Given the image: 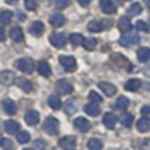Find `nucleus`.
<instances>
[{"label":"nucleus","instance_id":"nucleus-8","mask_svg":"<svg viewBox=\"0 0 150 150\" xmlns=\"http://www.w3.org/2000/svg\"><path fill=\"white\" fill-rule=\"evenodd\" d=\"M39 120H40V115L37 113L36 110H29L24 115V121H26L28 124H31V126H36V124L39 123Z\"/></svg>","mask_w":150,"mask_h":150},{"label":"nucleus","instance_id":"nucleus-31","mask_svg":"<svg viewBox=\"0 0 150 150\" xmlns=\"http://www.w3.org/2000/svg\"><path fill=\"white\" fill-rule=\"evenodd\" d=\"M69 42H71L74 47H78V45H81V44L84 42V37H82L81 34L74 33V34H71V36H69Z\"/></svg>","mask_w":150,"mask_h":150},{"label":"nucleus","instance_id":"nucleus-43","mask_svg":"<svg viewBox=\"0 0 150 150\" xmlns=\"http://www.w3.org/2000/svg\"><path fill=\"white\" fill-rule=\"evenodd\" d=\"M140 111H142L144 116H150V107H147V105H145V107H142V110H140Z\"/></svg>","mask_w":150,"mask_h":150},{"label":"nucleus","instance_id":"nucleus-29","mask_svg":"<svg viewBox=\"0 0 150 150\" xmlns=\"http://www.w3.org/2000/svg\"><path fill=\"white\" fill-rule=\"evenodd\" d=\"M15 81L18 82V86H20L21 89H23L24 92H31L33 91V84H31L28 79H24V78H20V79H15Z\"/></svg>","mask_w":150,"mask_h":150},{"label":"nucleus","instance_id":"nucleus-32","mask_svg":"<svg viewBox=\"0 0 150 150\" xmlns=\"http://www.w3.org/2000/svg\"><path fill=\"white\" fill-rule=\"evenodd\" d=\"M49 105L53 108V110H60L62 108V100H60L57 95H50V98H49Z\"/></svg>","mask_w":150,"mask_h":150},{"label":"nucleus","instance_id":"nucleus-4","mask_svg":"<svg viewBox=\"0 0 150 150\" xmlns=\"http://www.w3.org/2000/svg\"><path fill=\"white\" fill-rule=\"evenodd\" d=\"M76 144H78L76 142V137H73V136H65L58 140V145L62 147L63 150H74Z\"/></svg>","mask_w":150,"mask_h":150},{"label":"nucleus","instance_id":"nucleus-30","mask_svg":"<svg viewBox=\"0 0 150 150\" xmlns=\"http://www.w3.org/2000/svg\"><path fill=\"white\" fill-rule=\"evenodd\" d=\"M102 147H103V144H102V140H98V139H91L87 142V149L89 150H102Z\"/></svg>","mask_w":150,"mask_h":150},{"label":"nucleus","instance_id":"nucleus-5","mask_svg":"<svg viewBox=\"0 0 150 150\" xmlns=\"http://www.w3.org/2000/svg\"><path fill=\"white\" fill-rule=\"evenodd\" d=\"M60 65L66 71H73V69H76V58L71 55H62L60 57Z\"/></svg>","mask_w":150,"mask_h":150},{"label":"nucleus","instance_id":"nucleus-16","mask_svg":"<svg viewBox=\"0 0 150 150\" xmlns=\"http://www.w3.org/2000/svg\"><path fill=\"white\" fill-rule=\"evenodd\" d=\"M37 73H40L42 76H50V65L45 62V60H40V62H37Z\"/></svg>","mask_w":150,"mask_h":150},{"label":"nucleus","instance_id":"nucleus-37","mask_svg":"<svg viewBox=\"0 0 150 150\" xmlns=\"http://www.w3.org/2000/svg\"><path fill=\"white\" fill-rule=\"evenodd\" d=\"M29 140H31L29 132H26V131H21V132H18V142H20V144H28Z\"/></svg>","mask_w":150,"mask_h":150},{"label":"nucleus","instance_id":"nucleus-22","mask_svg":"<svg viewBox=\"0 0 150 150\" xmlns=\"http://www.w3.org/2000/svg\"><path fill=\"white\" fill-rule=\"evenodd\" d=\"M137 58H139L140 63H145L150 60V49H147V47H140L139 50H137Z\"/></svg>","mask_w":150,"mask_h":150},{"label":"nucleus","instance_id":"nucleus-28","mask_svg":"<svg viewBox=\"0 0 150 150\" xmlns=\"http://www.w3.org/2000/svg\"><path fill=\"white\" fill-rule=\"evenodd\" d=\"M127 107H129V98L124 97V95H121L115 103V108H118V110H126Z\"/></svg>","mask_w":150,"mask_h":150},{"label":"nucleus","instance_id":"nucleus-20","mask_svg":"<svg viewBox=\"0 0 150 150\" xmlns=\"http://www.w3.org/2000/svg\"><path fill=\"white\" fill-rule=\"evenodd\" d=\"M118 28H120V31H123V33H129V31L132 29V24H131V21L127 16H123L118 21Z\"/></svg>","mask_w":150,"mask_h":150},{"label":"nucleus","instance_id":"nucleus-1","mask_svg":"<svg viewBox=\"0 0 150 150\" xmlns=\"http://www.w3.org/2000/svg\"><path fill=\"white\" fill-rule=\"evenodd\" d=\"M140 42V37H139V34H134V33H124L123 36H121V39H120V44L123 47H131V45H136V44H139Z\"/></svg>","mask_w":150,"mask_h":150},{"label":"nucleus","instance_id":"nucleus-38","mask_svg":"<svg viewBox=\"0 0 150 150\" xmlns=\"http://www.w3.org/2000/svg\"><path fill=\"white\" fill-rule=\"evenodd\" d=\"M82 45H84V49L86 50H94L95 49V45H97V40L95 39H84V42H82Z\"/></svg>","mask_w":150,"mask_h":150},{"label":"nucleus","instance_id":"nucleus-39","mask_svg":"<svg viewBox=\"0 0 150 150\" xmlns=\"http://www.w3.org/2000/svg\"><path fill=\"white\" fill-rule=\"evenodd\" d=\"M89 98H91L92 103H100V102H102V97L97 94V92H94V91L89 92Z\"/></svg>","mask_w":150,"mask_h":150},{"label":"nucleus","instance_id":"nucleus-23","mask_svg":"<svg viewBox=\"0 0 150 150\" xmlns=\"http://www.w3.org/2000/svg\"><path fill=\"white\" fill-rule=\"evenodd\" d=\"M84 111L87 115H91V116H98V115H100V108H98V105L97 103H87L84 107Z\"/></svg>","mask_w":150,"mask_h":150},{"label":"nucleus","instance_id":"nucleus-3","mask_svg":"<svg viewBox=\"0 0 150 150\" xmlns=\"http://www.w3.org/2000/svg\"><path fill=\"white\" fill-rule=\"evenodd\" d=\"M16 68L20 69L21 73H24V74H31V73L34 71V63H33V60H29V58H20L16 62Z\"/></svg>","mask_w":150,"mask_h":150},{"label":"nucleus","instance_id":"nucleus-10","mask_svg":"<svg viewBox=\"0 0 150 150\" xmlns=\"http://www.w3.org/2000/svg\"><path fill=\"white\" fill-rule=\"evenodd\" d=\"M15 74L11 71H2L0 73V84L2 86H11L15 82Z\"/></svg>","mask_w":150,"mask_h":150},{"label":"nucleus","instance_id":"nucleus-46","mask_svg":"<svg viewBox=\"0 0 150 150\" xmlns=\"http://www.w3.org/2000/svg\"><path fill=\"white\" fill-rule=\"evenodd\" d=\"M144 73H145V76H149V78H150V66H147V68L144 69Z\"/></svg>","mask_w":150,"mask_h":150},{"label":"nucleus","instance_id":"nucleus-11","mask_svg":"<svg viewBox=\"0 0 150 150\" xmlns=\"http://www.w3.org/2000/svg\"><path fill=\"white\" fill-rule=\"evenodd\" d=\"M74 126L78 131H81V132H87L89 129H91V123H89L86 118H76L74 120Z\"/></svg>","mask_w":150,"mask_h":150},{"label":"nucleus","instance_id":"nucleus-25","mask_svg":"<svg viewBox=\"0 0 150 150\" xmlns=\"http://www.w3.org/2000/svg\"><path fill=\"white\" fill-rule=\"evenodd\" d=\"M149 129H150L149 118H140V120L137 121V131H139V132H147Z\"/></svg>","mask_w":150,"mask_h":150},{"label":"nucleus","instance_id":"nucleus-45","mask_svg":"<svg viewBox=\"0 0 150 150\" xmlns=\"http://www.w3.org/2000/svg\"><path fill=\"white\" fill-rule=\"evenodd\" d=\"M91 2H92V0H78V4H79V5H82V7H87V5L91 4Z\"/></svg>","mask_w":150,"mask_h":150},{"label":"nucleus","instance_id":"nucleus-18","mask_svg":"<svg viewBox=\"0 0 150 150\" xmlns=\"http://www.w3.org/2000/svg\"><path fill=\"white\" fill-rule=\"evenodd\" d=\"M10 37L13 40H16V42H21V40L24 39V34H23V29H21L20 26H13L10 29Z\"/></svg>","mask_w":150,"mask_h":150},{"label":"nucleus","instance_id":"nucleus-27","mask_svg":"<svg viewBox=\"0 0 150 150\" xmlns=\"http://www.w3.org/2000/svg\"><path fill=\"white\" fill-rule=\"evenodd\" d=\"M120 121H121V124H124L126 127L132 126V115L127 113V111H123V113L120 115Z\"/></svg>","mask_w":150,"mask_h":150},{"label":"nucleus","instance_id":"nucleus-12","mask_svg":"<svg viewBox=\"0 0 150 150\" xmlns=\"http://www.w3.org/2000/svg\"><path fill=\"white\" fill-rule=\"evenodd\" d=\"M98 87H100V91L103 92L105 95H115L116 94V87H115L111 82H107V81H102L100 84H98Z\"/></svg>","mask_w":150,"mask_h":150},{"label":"nucleus","instance_id":"nucleus-34","mask_svg":"<svg viewBox=\"0 0 150 150\" xmlns=\"http://www.w3.org/2000/svg\"><path fill=\"white\" fill-rule=\"evenodd\" d=\"M140 11H142V7H140V4H132L129 8H127V15H129V16H136V15H140Z\"/></svg>","mask_w":150,"mask_h":150},{"label":"nucleus","instance_id":"nucleus-15","mask_svg":"<svg viewBox=\"0 0 150 150\" xmlns=\"http://www.w3.org/2000/svg\"><path fill=\"white\" fill-rule=\"evenodd\" d=\"M142 87V82H140V79H129V81L124 84V89L129 92H136L139 91V89Z\"/></svg>","mask_w":150,"mask_h":150},{"label":"nucleus","instance_id":"nucleus-42","mask_svg":"<svg viewBox=\"0 0 150 150\" xmlns=\"http://www.w3.org/2000/svg\"><path fill=\"white\" fill-rule=\"evenodd\" d=\"M136 28H137L139 31H145V33L149 31V24H147V23H144V21H137Z\"/></svg>","mask_w":150,"mask_h":150},{"label":"nucleus","instance_id":"nucleus-2","mask_svg":"<svg viewBox=\"0 0 150 150\" xmlns=\"http://www.w3.org/2000/svg\"><path fill=\"white\" fill-rule=\"evenodd\" d=\"M58 129H60L58 120H57V118H52V116L47 118L45 123H44V131H45L47 134H50V136H57V134H58Z\"/></svg>","mask_w":150,"mask_h":150},{"label":"nucleus","instance_id":"nucleus-40","mask_svg":"<svg viewBox=\"0 0 150 150\" xmlns=\"http://www.w3.org/2000/svg\"><path fill=\"white\" fill-rule=\"evenodd\" d=\"M24 7H26L28 10L34 11L37 8V0H24Z\"/></svg>","mask_w":150,"mask_h":150},{"label":"nucleus","instance_id":"nucleus-7","mask_svg":"<svg viewBox=\"0 0 150 150\" xmlns=\"http://www.w3.org/2000/svg\"><path fill=\"white\" fill-rule=\"evenodd\" d=\"M73 86L69 84L68 81H63V79H60L58 82H57V91H58V94H62V95H68V94H71L73 92Z\"/></svg>","mask_w":150,"mask_h":150},{"label":"nucleus","instance_id":"nucleus-47","mask_svg":"<svg viewBox=\"0 0 150 150\" xmlns=\"http://www.w3.org/2000/svg\"><path fill=\"white\" fill-rule=\"evenodd\" d=\"M144 4H145V5H147V7H149V8H150V0H144Z\"/></svg>","mask_w":150,"mask_h":150},{"label":"nucleus","instance_id":"nucleus-24","mask_svg":"<svg viewBox=\"0 0 150 150\" xmlns=\"http://www.w3.org/2000/svg\"><path fill=\"white\" fill-rule=\"evenodd\" d=\"M13 20V13L10 10H0V23L2 24H8Z\"/></svg>","mask_w":150,"mask_h":150},{"label":"nucleus","instance_id":"nucleus-35","mask_svg":"<svg viewBox=\"0 0 150 150\" xmlns=\"http://www.w3.org/2000/svg\"><path fill=\"white\" fill-rule=\"evenodd\" d=\"M0 145H2L4 150H15V144L10 139H7V137H4V139L0 140Z\"/></svg>","mask_w":150,"mask_h":150},{"label":"nucleus","instance_id":"nucleus-36","mask_svg":"<svg viewBox=\"0 0 150 150\" xmlns=\"http://www.w3.org/2000/svg\"><path fill=\"white\" fill-rule=\"evenodd\" d=\"M65 111H66V115H73L76 111V102L74 100H68L65 103Z\"/></svg>","mask_w":150,"mask_h":150},{"label":"nucleus","instance_id":"nucleus-26","mask_svg":"<svg viewBox=\"0 0 150 150\" xmlns=\"http://www.w3.org/2000/svg\"><path fill=\"white\" fill-rule=\"evenodd\" d=\"M87 29L91 31V33H100V31L103 29V24H102V21H97V20H94V21H89V24H87Z\"/></svg>","mask_w":150,"mask_h":150},{"label":"nucleus","instance_id":"nucleus-9","mask_svg":"<svg viewBox=\"0 0 150 150\" xmlns=\"http://www.w3.org/2000/svg\"><path fill=\"white\" fill-rule=\"evenodd\" d=\"M100 10L105 15H113L116 11V7H115V4L111 0H100Z\"/></svg>","mask_w":150,"mask_h":150},{"label":"nucleus","instance_id":"nucleus-6","mask_svg":"<svg viewBox=\"0 0 150 150\" xmlns=\"http://www.w3.org/2000/svg\"><path fill=\"white\" fill-rule=\"evenodd\" d=\"M66 40H68V39H66V36H65V34H62V33H55V34L50 36V44H52L53 47H57V49L65 47Z\"/></svg>","mask_w":150,"mask_h":150},{"label":"nucleus","instance_id":"nucleus-41","mask_svg":"<svg viewBox=\"0 0 150 150\" xmlns=\"http://www.w3.org/2000/svg\"><path fill=\"white\" fill-rule=\"evenodd\" d=\"M69 5V0H55V7L57 8H66Z\"/></svg>","mask_w":150,"mask_h":150},{"label":"nucleus","instance_id":"nucleus-33","mask_svg":"<svg viewBox=\"0 0 150 150\" xmlns=\"http://www.w3.org/2000/svg\"><path fill=\"white\" fill-rule=\"evenodd\" d=\"M113 60H115V62L118 63V65H124V66H126V68L132 69V66L129 65V62H127V60L124 58L123 55H120V53H115V55H113Z\"/></svg>","mask_w":150,"mask_h":150},{"label":"nucleus","instance_id":"nucleus-44","mask_svg":"<svg viewBox=\"0 0 150 150\" xmlns=\"http://www.w3.org/2000/svg\"><path fill=\"white\" fill-rule=\"evenodd\" d=\"M5 37H7V34H5V29H4V28H0V42H4Z\"/></svg>","mask_w":150,"mask_h":150},{"label":"nucleus","instance_id":"nucleus-13","mask_svg":"<svg viewBox=\"0 0 150 150\" xmlns=\"http://www.w3.org/2000/svg\"><path fill=\"white\" fill-rule=\"evenodd\" d=\"M2 107H4V111L7 115H15L16 113V103H15L13 100H10V98H7V100L2 102Z\"/></svg>","mask_w":150,"mask_h":150},{"label":"nucleus","instance_id":"nucleus-19","mask_svg":"<svg viewBox=\"0 0 150 150\" xmlns=\"http://www.w3.org/2000/svg\"><path fill=\"white\" fill-rule=\"evenodd\" d=\"M5 131L8 134H18L20 132V124L13 120H8V121H5Z\"/></svg>","mask_w":150,"mask_h":150},{"label":"nucleus","instance_id":"nucleus-14","mask_svg":"<svg viewBox=\"0 0 150 150\" xmlns=\"http://www.w3.org/2000/svg\"><path fill=\"white\" fill-rule=\"evenodd\" d=\"M29 33L33 34V36L40 37L44 34V24L40 23V21H34V23L29 26Z\"/></svg>","mask_w":150,"mask_h":150},{"label":"nucleus","instance_id":"nucleus-21","mask_svg":"<svg viewBox=\"0 0 150 150\" xmlns=\"http://www.w3.org/2000/svg\"><path fill=\"white\" fill-rule=\"evenodd\" d=\"M50 23H52V26L60 28V26H63V24L66 23V20H65V16H63L62 13H53L52 16H50Z\"/></svg>","mask_w":150,"mask_h":150},{"label":"nucleus","instance_id":"nucleus-17","mask_svg":"<svg viewBox=\"0 0 150 150\" xmlns=\"http://www.w3.org/2000/svg\"><path fill=\"white\" fill-rule=\"evenodd\" d=\"M116 121H118V118L115 116L113 113H107L103 116V124H105L107 129H113V127L116 126Z\"/></svg>","mask_w":150,"mask_h":150}]
</instances>
